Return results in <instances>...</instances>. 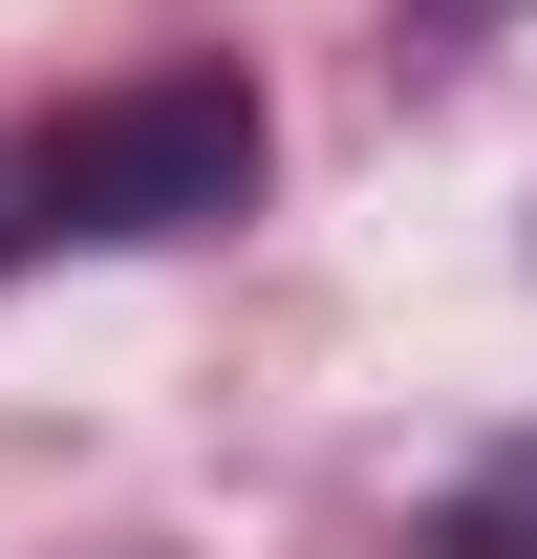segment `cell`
<instances>
[{"instance_id":"3","label":"cell","mask_w":537,"mask_h":559,"mask_svg":"<svg viewBox=\"0 0 537 559\" xmlns=\"http://www.w3.org/2000/svg\"><path fill=\"white\" fill-rule=\"evenodd\" d=\"M473 22H516V0H408V44H430V66H452V44H473Z\"/></svg>"},{"instance_id":"1","label":"cell","mask_w":537,"mask_h":559,"mask_svg":"<svg viewBox=\"0 0 537 559\" xmlns=\"http://www.w3.org/2000/svg\"><path fill=\"white\" fill-rule=\"evenodd\" d=\"M259 194V86L237 66H151L108 108L0 173V259H130V237H215V215Z\"/></svg>"},{"instance_id":"2","label":"cell","mask_w":537,"mask_h":559,"mask_svg":"<svg viewBox=\"0 0 537 559\" xmlns=\"http://www.w3.org/2000/svg\"><path fill=\"white\" fill-rule=\"evenodd\" d=\"M430 559H537V430H494V452L430 495Z\"/></svg>"}]
</instances>
